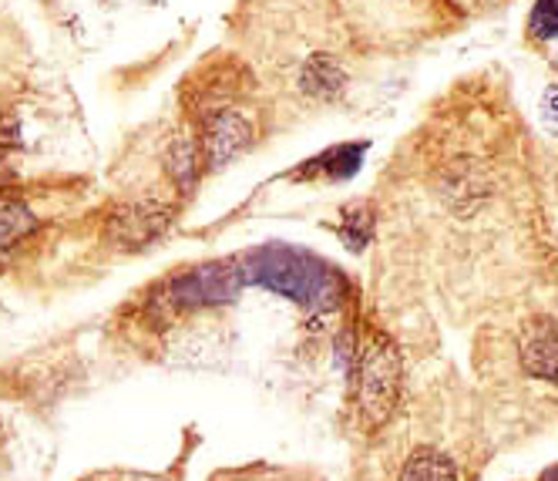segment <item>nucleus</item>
<instances>
[{
  "mask_svg": "<svg viewBox=\"0 0 558 481\" xmlns=\"http://www.w3.org/2000/svg\"><path fill=\"white\" fill-rule=\"evenodd\" d=\"M243 279L269 293L287 297L313 313L337 310L347 297V279L337 266L287 243H266L239 260Z\"/></svg>",
  "mask_w": 558,
  "mask_h": 481,
  "instance_id": "obj_1",
  "label": "nucleus"
},
{
  "mask_svg": "<svg viewBox=\"0 0 558 481\" xmlns=\"http://www.w3.org/2000/svg\"><path fill=\"white\" fill-rule=\"evenodd\" d=\"M401 350L384 334H374L364 353H356V408L367 428H380L393 414L401 397Z\"/></svg>",
  "mask_w": 558,
  "mask_h": 481,
  "instance_id": "obj_2",
  "label": "nucleus"
},
{
  "mask_svg": "<svg viewBox=\"0 0 558 481\" xmlns=\"http://www.w3.org/2000/svg\"><path fill=\"white\" fill-rule=\"evenodd\" d=\"M243 284L246 279H243V269H239V260L206 263L169 279V284L151 297V310L179 313V310H198V306H219V303L235 300Z\"/></svg>",
  "mask_w": 558,
  "mask_h": 481,
  "instance_id": "obj_3",
  "label": "nucleus"
},
{
  "mask_svg": "<svg viewBox=\"0 0 558 481\" xmlns=\"http://www.w3.org/2000/svg\"><path fill=\"white\" fill-rule=\"evenodd\" d=\"M256 139L250 118L235 105L216 108L198 118V152H203L206 169H222L232 158L243 155Z\"/></svg>",
  "mask_w": 558,
  "mask_h": 481,
  "instance_id": "obj_4",
  "label": "nucleus"
},
{
  "mask_svg": "<svg viewBox=\"0 0 558 481\" xmlns=\"http://www.w3.org/2000/svg\"><path fill=\"white\" fill-rule=\"evenodd\" d=\"M172 223V213L158 203H122L105 216V243L118 250H145Z\"/></svg>",
  "mask_w": 558,
  "mask_h": 481,
  "instance_id": "obj_5",
  "label": "nucleus"
},
{
  "mask_svg": "<svg viewBox=\"0 0 558 481\" xmlns=\"http://www.w3.org/2000/svg\"><path fill=\"white\" fill-rule=\"evenodd\" d=\"M522 368L535 381L558 384V324L555 320H529L522 330Z\"/></svg>",
  "mask_w": 558,
  "mask_h": 481,
  "instance_id": "obj_6",
  "label": "nucleus"
},
{
  "mask_svg": "<svg viewBox=\"0 0 558 481\" xmlns=\"http://www.w3.org/2000/svg\"><path fill=\"white\" fill-rule=\"evenodd\" d=\"M367 142H343L333 145L320 155H313L310 163H303L300 169L290 172V179H327V182H347L356 172L364 169V155H367Z\"/></svg>",
  "mask_w": 558,
  "mask_h": 481,
  "instance_id": "obj_7",
  "label": "nucleus"
},
{
  "mask_svg": "<svg viewBox=\"0 0 558 481\" xmlns=\"http://www.w3.org/2000/svg\"><path fill=\"white\" fill-rule=\"evenodd\" d=\"M347 88V71L327 51H316L300 68V92L313 101H337Z\"/></svg>",
  "mask_w": 558,
  "mask_h": 481,
  "instance_id": "obj_8",
  "label": "nucleus"
},
{
  "mask_svg": "<svg viewBox=\"0 0 558 481\" xmlns=\"http://www.w3.org/2000/svg\"><path fill=\"white\" fill-rule=\"evenodd\" d=\"M441 192L454 209H474L482 199L488 195V179L477 172L468 158H458L454 166H448L445 179H441Z\"/></svg>",
  "mask_w": 558,
  "mask_h": 481,
  "instance_id": "obj_9",
  "label": "nucleus"
},
{
  "mask_svg": "<svg viewBox=\"0 0 558 481\" xmlns=\"http://www.w3.org/2000/svg\"><path fill=\"white\" fill-rule=\"evenodd\" d=\"M37 229V216L27 209L24 199L17 195H0V250L21 243L24 236Z\"/></svg>",
  "mask_w": 558,
  "mask_h": 481,
  "instance_id": "obj_10",
  "label": "nucleus"
},
{
  "mask_svg": "<svg viewBox=\"0 0 558 481\" xmlns=\"http://www.w3.org/2000/svg\"><path fill=\"white\" fill-rule=\"evenodd\" d=\"M401 481H458V468L448 455L434 448H421L404 461Z\"/></svg>",
  "mask_w": 558,
  "mask_h": 481,
  "instance_id": "obj_11",
  "label": "nucleus"
},
{
  "mask_svg": "<svg viewBox=\"0 0 558 481\" xmlns=\"http://www.w3.org/2000/svg\"><path fill=\"white\" fill-rule=\"evenodd\" d=\"M374 229H377V216H374V206L371 203H353L343 209V219H340V239L347 243L350 253H361L367 250V243L374 239Z\"/></svg>",
  "mask_w": 558,
  "mask_h": 481,
  "instance_id": "obj_12",
  "label": "nucleus"
},
{
  "mask_svg": "<svg viewBox=\"0 0 558 481\" xmlns=\"http://www.w3.org/2000/svg\"><path fill=\"white\" fill-rule=\"evenodd\" d=\"M198 163H203V152H198V139H175V142H172L166 166H169L172 182H175L182 192H192V189H195L198 169H203Z\"/></svg>",
  "mask_w": 558,
  "mask_h": 481,
  "instance_id": "obj_13",
  "label": "nucleus"
},
{
  "mask_svg": "<svg viewBox=\"0 0 558 481\" xmlns=\"http://www.w3.org/2000/svg\"><path fill=\"white\" fill-rule=\"evenodd\" d=\"M529 37L535 45H548L558 37V0H535L529 14Z\"/></svg>",
  "mask_w": 558,
  "mask_h": 481,
  "instance_id": "obj_14",
  "label": "nucleus"
},
{
  "mask_svg": "<svg viewBox=\"0 0 558 481\" xmlns=\"http://www.w3.org/2000/svg\"><path fill=\"white\" fill-rule=\"evenodd\" d=\"M21 148V118L14 111H0V155Z\"/></svg>",
  "mask_w": 558,
  "mask_h": 481,
  "instance_id": "obj_15",
  "label": "nucleus"
},
{
  "mask_svg": "<svg viewBox=\"0 0 558 481\" xmlns=\"http://www.w3.org/2000/svg\"><path fill=\"white\" fill-rule=\"evenodd\" d=\"M545 118H548L551 125H558V88H551L545 95Z\"/></svg>",
  "mask_w": 558,
  "mask_h": 481,
  "instance_id": "obj_16",
  "label": "nucleus"
},
{
  "mask_svg": "<svg viewBox=\"0 0 558 481\" xmlns=\"http://www.w3.org/2000/svg\"><path fill=\"white\" fill-rule=\"evenodd\" d=\"M542 481H558V468H548V471L542 474Z\"/></svg>",
  "mask_w": 558,
  "mask_h": 481,
  "instance_id": "obj_17",
  "label": "nucleus"
}]
</instances>
